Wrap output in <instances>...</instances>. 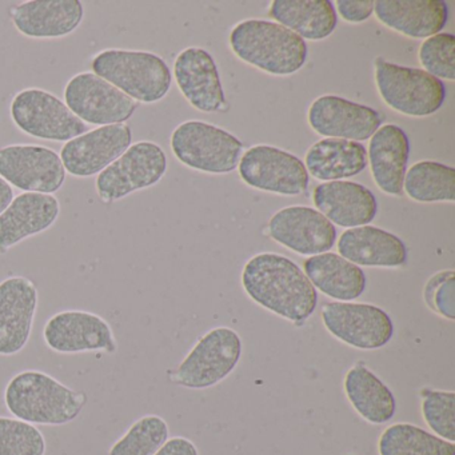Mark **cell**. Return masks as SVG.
I'll return each instance as SVG.
<instances>
[{
	"label": "cell",
	"mask_w": 455,
	"mask_h": 455,
	"mask_svg": "<svg viewBox=\"0 0 455 455\" xmlns=\"http://www.w3.org/2000/svg\"><path fill=\"white\" fill-rule=\"evenodd\" d=\"M243 353L241 337L230 327H215L188 351L170 378L191 390L214 387L238 366Z\"/></svg>",
	"instance_id": "6"
},
{
	"label": "cell",
	"mask_w": 455,
	"mask_h": 455,
	"mask_svg": "<svg viewBox=\"0 0 455 455\" xmlns=\"http://www.w3.org/2000/svg\"><path fill=\"white\" fill-rule=\"evenodd\" d=\"M426 303L442 318L455 319V274L452 270L439 271L431 276L423 290Z\"/></svg>",
	"instance_id": "36"
},
{
	"label": "cell",
	"mask_w": 455,
	"mask_h": 455,
	"mask_svg": "<svg viewBox=\"0 0 455 455\" xmlns=\"http://www.w3.org/2000/svg\"><path fill=\"white\" fill-rule=\"evenodd\" d=\"M303 273L315 290L337 300L351 302L366 290V275L359 266L334 252L314 255L303 263Z\"/></svg>",
	"instance_id": "26"
},
{
	"label": "cell",
	"mask_w": 455,
	"mask_h": 455,
	"mask_svg": "<svg viewBox=\"0 0 455 455\" xmlns=\"http://www.w3.org/2000/svg\"><path fill=\"white\" fill-rule=\"evenodd\" d=\"M170 436V428L164 418L145 415L135 420L126 433L108 450V455H154Z\"/></svg>",
	"instance_id": "32"
},
{
	"label": "cell",
	"mask_w": 455,
	"mask_h": 455,
	"mask_svg": "<svg viewBox=\"0 0 455 455\" xmlns=\"http://www.w3.org/2000/svg\"><path fill=\"white\" fill-rule=\"evenodd\" d=\"M95 76L121 90L137 103L153 105L166 98L172 74L164 58L142 50L106 49L94 55Z\"/></svg>",
	"instance_id": "4"
},
{
	"label": "cell",
	"mask_w": 455,
	"mask_h": 455,
	"mask_svg": "<svg viewBox=\"0 0 455 455\" xmlns=\"http://www.w3.org/2000/svg\"><path fill=\"white\" fill-rule=\"evenodd\" d=\"M403 191L420 204L454 202L455 170L438 162H418L404 175Z\"/></svg>",
	"instance_id": "31"
},
{
	"label": "cell",
	"mask_w": 455,
	"mask_h": 455,
	"mask_svg": "<svg viewBox=\"0 0 455 455\" xmlns=\"http://www.w3.org/2000/svg\"><path fill=\"white\" fill-rule=\"evenodd\" d=\"M18 33L31 39H60L71 36L84 22L81 0H28L10 10Z\"/></svg>",
	"instance_id": "19"
},
{
	"label": "cell",
	"mask_w": 455,
	"mask_h": 455,
	"mask_svg": "<svg viewBox=\"0 0 455 455\" xmlns=\"http://www.w3.org/2000/svg\"><path fill=\"white\" fill-rule=\"evenodd\" d=\"M338 252L359 267L395 268L407 262L404 242L390 231L371 225L347 228L339 236Z\"/></svg>",
	"instance_id": "24"
},
{
	"label": "cell",
	"mask_w": 455,
	"mask_h": 455,
	"mask_svg": "<svg viewBox=\"0 0 455 455\" xmlns=\"http://www.w3.org/2000/svg\"><path fill=\"white\" fill-rule=\"evenodd\" d=\"M60 215V202L50 194L22 193L0 214V254L52 228Z\"/></svg>",
	"instance_id": "21"
},
{
	"label": "cell",
	"mask_w": 455,
	"mask_h": 455,
	"mask_svg": "<svg viewBox=\"0 0 455 455\" xmlns=\"http://www.w3.org/2000/svg\"><path fill=\"white\" fill-rule=\"evenodd\" d=\"M4 396L10 414L31 425H68L87 404L84 391L74 390L39 370L18 372L7 383Z\"/></svg>",
	"instance_id": "2"
},
{
	"label": "cell",
	"mask_w": 455,
	"mask_h": 455,
	"mask_svg": "<svg viewBox=\"0 0 455 455\" xmlns=\"http://www.w3.org/2000/svg\"><path fill=\"white\" fill-rule=\"evenodd\" d=\"M63 98L71 113L87 126L126 124L140 108V103L90 71L74 76L66 84Z\"/></svg>",
	"instance_id": "10"
},
{
	"label": "cell",
	"mask_w": 455,
	"mask_h": 455,
	"mask_svg": "<svg viewBox=\"0 0 455 455\" xmlns=\"http://www.w3.org/2000/svg\"><path fill=\"white\" fill-rule=\"evenodd\" d=\"M379 455H455V444L412 423H394L380 434Z\"/></svg>",
	"instance_id": "30"
},
{
	"label": "cell",
	"mask_w": 455,
	"mask_h": 455,
	"mask_svg": "<svg viewBox=\"0 0 455 455\" xmlns=\"http://www.w3.org/2000/svg\"><path fill=\"white\" fill-rule=\"evenodd\" d=\"M44 340L58 354L118 351V340L111 324L92 311L65 310L54 314L44 327Z\"/></svg>",
	"instance_id": "14"
},
{
	"label": "cell",
	"mask_w": 455,
	"mask_h": 455,
	"mask_svg": "<svg viewBox=\"0 0 455 455\" xmlns=\"http://www.w3.org/2000/svg\"><path fill=\"white\" fill-rule=\"evenodd\" d=\"M307 121L316 134L361 143L375 134L383 116L374 108L345 98L323 95L311 103Z\"/></svg>",
	"instance_id": "18"
},
{
	"label": "cell",
	"mask_w": 455,
	"mask_h": 455,
	"mask_svg": "<svg viewBox=\"0 0 455 455\" xmlns=\"http://www.w3.org/2000/svg\"><path fill=\"white\" fill-rule=\"evenodd\" d=\"M314 206L332 225L345 228L370 225L378 212L374 194L361 183L334 180L316 186Z\"/></svg>",
	"instance_id": "22"
},
{
	"label": "cell",
	"mask_w": 455,
	"mask_h": 455,
	"mask_svg": "<svg viewBox=\"0 0 455 455\" xmlns=\"http://www.w3.org/2000/svg\"><path fill=\"white\" fill-rule=\"evenodd\" d=\"M238 170L250 188L278 196H300L310 182L305 164L294 154L274 146L249 148L239 161Z\"/></svg>",
	"instance_id": "13"
},
{
	"label": "cell",
	"mask_w": 455,
	"mask_h": 455,
	"mask_svg": "<svg viewBox=\"0 0 455 455\" xmlns=\"http://www.w3.org/2000/svg\"><path fill=\"white\" fill-rule=\"evenodd\" d=\"M419 60L426 73L436 79H455V36L439 33L426 39L419 49Z\"/></svg>",
	"instance_id": "35"
},
{
	"label": "cell",
	"mask_w": 455,
	"mask_h": 455,
	"mask_svg": "<svg viewBox=\"0 0 455 455\" xmlns=\"http://www.w3.org/2000/svg\"><path fill=\"white\" fill-rule=\"evenodd\" d=\"M0 455H46V439L36 425L0 417Z\"/></svg>",
	"instance_id": "33"
},
{
	"label": "cell",
	"mask_w": 455,
	"mask_h": 455,
	"mask_svg": "<svg viewBox=\"0 0 455 455\" xmlns=\"http://www.w3.org/2000/svg\"><path fill=\"white\" fill-rule=\"evenodd\" d=\"M271 238L299 255L329 252L337 242V228L318 210L290 206L279 210L268 222Z\"/></svg>",
	"instance_id": "17"
},
{
	"label": "cell",
	"mask_w": 455,
	"mask_h": 455,
	"mask_svg": "<svg viewBox=\"0 0 455 455\" xmlns=\"http://www.w3.org/2000/svg\"><path fill=\"white\" fill-rule=\"evenodd\" d=\"M175 158L196 172L228 174L238 167L243 145L231 132L202 121H188L170 140Z\"/></svg>",
	"instance_id": "7"
},
{
	"label": "cell",
	"mask_w": 455,
	"mask_h": 455,
	"mask_svg": "<svg viewBox=\"0 0 455 455\" xmlns=\"http://www.w3.org/2000/svg\"><path fill=\"white\" fill-rule=\"evenodd\" d=\"M268 15L305 41H323L334 33L338 17L330 0H274Z\"/></svg>",
	"instance_id": "29"
},
{
	"label": "cell",
	"mask_w": 455,
	"mask_h": 455,
	"mask_svg": "<svg viewBox=\"0 0 455 455\" xmlns=\"http://www.w3.org/2000/svg\"><path fill=\"white\" fill-rule=\"evenodd\" d=\"M422 417L436 436L447 442L455 441L454 391L428 390L423 395Z\"/></svg>",
	"instance_id": "34"
},
{
	"label": "cell",
	"mask_w": 455,
	"mask_h": 455,
	"mask_svg": "<svg viewBox=\"0 0 455 455\" xmlns=\"http://www.w3.org/2000/svg\"><path fill=\"white\" fill-rule=\"evenodd\" d=\"M321 318L335 339L356 350H378L394 337L393 319L383 308L369 303H326Z\"/></svg>",
	"instance_id": "11"
},
{
	"label": "cell",
	"mask_w": 455,
	"mask_h": 455,
	"mask_svg": "<svg viewBox=\"0 0 455 455\" xmlns=\"http://www.w3.org/2000/svg\"><path fill=\"white\" fill-rule=\"evenodd\" d=\"M14 198V188L4 178L0 177V214L9 207Z\"/></svg>",
	"instance_id": "39"
},
{
	"label": "cell",
	"mask_w": 455,
	"mask_h": 455,
	"mask_svg": "<svg viewBox=\"0 0 455 455\" xmlns=\"http://www.w3.org/2000/svg\"><path fill=\"white\" fill-rule=\"evenodd\" d=\"M60 154L41 145L0 148V177L23 193H58L66 182Z\"/></svg>",
	"instance_id": "12"
},
{
	"label": "cell",
	"mask_w": 455,
	"mask_h": 455,
	"mask_svg": "<svg viewBox=\"0 0 455 455\" xmlns=\"http://www.w3.org/2000/svg\"><path fill=\"white\" fill-rule=\"evenodd\" d=\"M178 89L188 103L204 113H217L226 97L214 58L201 47L183 50L174 62Z\"/></svg>",
	"instance_id": "20"
},
{
	"label": "cell",
	"mask_w": 455,
	"mask_h": 455,
	"mask_svg": "<svg viewBox=\"0 0 455 455\" xmlns=\"http://www.w3.org/2000/svg\"><path fill=\"white\" fill-rule=\"evenodd\" d=\"M38 303V289L28 276L0 282V355H17L28 346Z\"/></svg>",
	"instance_id": "16"
},
{
	"label": "cell",
	"mask_w": 455,
	"mask_h": 455,
	"mask_svg": "<svg viewBox=\"0 0 455 455\" xmlns=\"http://www.w3.org/2000/svg\"><path fill=\"white\" fill-rule=\"evenodd\" d=\"M343 390L356 414L371 425L387 423L395 415L396 401L393 391L361 362L346 372Z\"/></svg>",
	"instance_id": "27"
},
{
	"label": "cell",
	"mask_w": 455,
	"mask_h": 455,
	"mask_svg": "<svg viewBox=\"0 0 455 455\" xmlns=\"http://www.w3.org/2000/svg\"><path fill=\"white\" fill-rule=\"evenodd\" d=\"M167 166L166 153L158 143L140 140L132 143L114 164L97 175L95 190L103 204H116L161 182Z\"/></svg>",
	"instance_id": "8"
},
{
	"label": "cell",
	"mask_w": 455,
	"mask_h": 455,
	"mask_svg": "<svg viewBox=\"0 0 455 455\" xmlns=\"http://www.w3.org/2000/svg\"><path fill=\"white\" fill-rule=\"evenodd\" d=\"M374 12L386 28L412 39L436 36L449 20V9L442 0H377Z\"/></svg>",
	"instance_id": "23"
},
{
	"label": "cell",
	"mask_w": 455,
	"mask_h": 455,
	"mask_svg": "<svg viewBox=\"0 0 455 455\" xmlns=\"http://www.w3.org/2000/svg\"><path fill=\"white\" fill-rule=\"evenodd\" d=\"M242 286L260 307L294 324L305 323L318 305V292L302 268L275 252L250 258L242 271Z\"/></svg>",
	"instance_id": "1"
},
{
	"label": "cell",
	"mask_w": 455,
	"mask_h": 455,
	"mask_svg": "<svg viewBox=\"0 0 455 455\" xmlns=\"http://www.w3.org/2000/svg\"><path fill=\"white\" fill-rule=\"evenodd\" d=\"M132 145L129 124H110L89 130L63 143L60 156L71 177L92 178L108 169Z\"/></svg>",
	"instance_id": "15"
},
{
	"label": "cell",
	"mask_w": 455,
	"mask_h": 455,
	"mask_svg": "<svg viewBox=\"0 0 455 455\" xmlns=\"http://www.w3.org/2000/svg\"><path fill=\"white\" fill-rule=\"evenodd\" d=\"M234 54L247 65L276 76H292L307 62L306 41L275 22L250 20L230 34Z\"/></svg>",
	"instance_id": "3"
},
{
	"label": "cell",
	"mask_w": 455,
	"mask_h": 455,
	"mask_svg": "<svg viewBox=\"0 0 455 455\" xmlns=\"http://www.w3.org/2000/svg\"><path fill=\"white\" fill-rule=\"evenodd\" d=\"M338 14L345 22L362 23L374 12L372 0H338Z\"/></svg>",
	"instance_id": "37"
},
{
	"label": "cell",
	"mask_w": 455,
	"mask_h": 455,
	"mask_svg": "<svg viewBox=\"0 0 455 455\" xmlns=\"http://www.w3.org/2000/svg\"><path fill=\"white\" fill-rule=\"evenodd\" d=\"M10 116L20 132L49 142L66 143L89 132V126L62 100L38 87L17 92Z\"/></svg>",
	"instance_id": "9"
},
{
	"label": "cell",
	"mask_w": 455,
	"mask_h": 455,
	"mask_svg": "<svg viewBox=\"0 0 455 455\" xmlns=\"http://www.w3.org/2000/svg\"><path fill=\"white\" fill-rule=\"evenodd\" d=\"M374 68L378 92L396 113L423 118L435 114L446 100L443 82L420 68L394 65L383 58L375 60Z\"/></svg>",
	"instance_id": "5"
},
{
	"label": "cell",
	"mask_w": 455,
	"mask_h": 455,
	"mask_svg": "<svg viewBox=\"0 0 455 455\" xmlns=\"http://www.w3.org/2000/svg\"><path fill=\"white\" fill-rule=\"evenodd\" d=\"M306 170L311 177L334 182L361 174L367 166V150L353 140L324 138L308 148Z\"/></svg>",
	"instance_id": "28"
},
{
	"label": "cell",
	"mask_w": 455,
	"mask_h": 455,
	"mask_svg": "<svg viewBox=\"0 0 455 455\" xmlns=\"http://www.w3.org/2000/svg\"><path fill=\"white\" fill-rule=\"evenodd\" d=\"M154 455H199V451L190 439L174 436L167 439L166 443Z\"/></svg>",
	"instance_id": "38"
},
{
	"label": "cell",
	"mask_w": 455,
	"mask_h": 455,
	"mask_svg": "<svg viewBox=\"0 0 455 455\" xmlns=\"http://www.w3.org/2000/svg\"><path fill=\"white\" fill-rule=\"evenodd\" d=\"M410 156V140L406 132L395 124H383L370 140L367 159L372 180L380 191L399 196Z\"/></svg>",
	"instance_id": "25"
}]
</instances>
